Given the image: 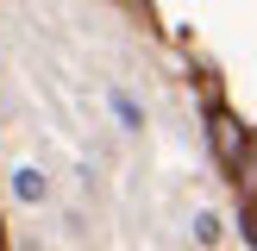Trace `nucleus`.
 Masks as SVG:
<instances>
[{"mask_svg":"<svg viewBox=\"0 0 257 251\" xmlns=\"http://www.w3.org/2000/svg\"><path fill=\"white\" fill-rule=\"evenodd\" d=\"M25 251H44V245H38V238H25Z\"/></svg>","mask_w":257,"mask_h":251,"instance_id":"nucleus-6","label":"nucleus"},{"mask_svg":"<svg viewBox=\"0 0 257 251\" xmlns=\"http://www.w3.org/2000/svg\"><path fill=\"white\" fill-rule=\"evenodd\" d=\"M44 170H32V163H19V170H13V195H19V201H44Z\"/></svg>","mask_w":257,"mask_h":251,"instance_id":"nucleus-3","label":"nucleus"},{"mask_svg":"<svg viewBox=\"0 0 257 251\" xmlns=\"http://www.w3.org/2000/svg\"><path fill=\"white\" fill-rule=\"evenodd\" d=\"M107 100H113V119H119V126H125V132H145V107H138V100H132V94H125V88H113V94H107Z\"/></svg>","mask_w":257,"mask_h":251,"instance_id":"nucleus-2","label":"nucleus"},{"mask_svg":"<svg viewBox=\"0 0 257 251\" xmlns=\"http://www.w3.org/2000/svg\"><path fill=\"white\" fill-rule=\"evenodd\" d=\"M0 251H7V238H0Z\"/></svg>","mask_w":257,"mask_h":251,"instance_id":"nucleus-7","label":"nucleus"},{"mask_svg":"<svg viewBox=\"0 0 257 251\" xmlns=\"http://www.w3.org/2000/svg\"><path fill=\"white\" fill-rule=\"evenodd\" d=\"M213 151H220L226 170H245V132H238V119L220 113V107H213Z\"/></svg>","mask_w":257,"mask_h":251,"instance_id":"nucleus-1","label":"nucleus"},{"mask_svg":"<svg viewBox=\"0 0 257 251\" xmlns=\"http://www.w3.org/2000/svg\"><path fill=\"white\" fill-rule=\"evenodd\" d=\"M245 232H251V245H257V201L245 207Z\"/></svg>","mask_w":257,"mask_h":251,"instance_id":"nucleus-5","label":"nucleus"},{"mask_svg":"<svg viewBox=\"0 0 257 251\" xmlns=\"http://www.w3.org/2000/svg\"><path fill=\"white\" fill-rule=\"evenodd\" d=\"M195 238H201V245H213V238H220V220H213V213H201V220H195Z\"/></svg>","mask_w":257,"mask_h":251,"instance_id":"nucleus-4","label":"nucleus"}]
</instances>
